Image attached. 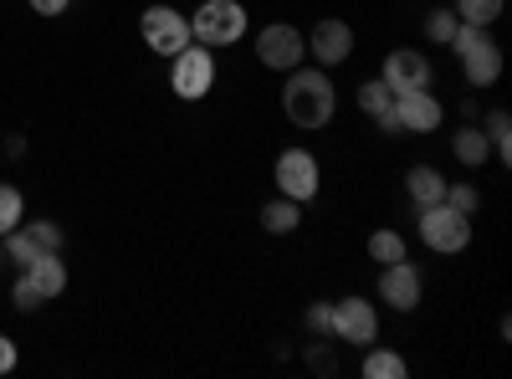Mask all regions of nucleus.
<instances>
[{
  "mask_svg": "<svg viewBox=\"0 0 512 379\" xmlns=\"http://www.w3.org/2000/svg\"><path fill=\"white\" fill-rule=\"evenodd\" d=\"M282 113L297 129H328L333 113H338V93H333V77L328 67H292L287 72V88H282Z\"/></svg>",
  "mask_w": 512,
  "mask_h": 379,
  "instance_id": "1",
  "label": "nucleus"
},
{
  "mask_svg": "<svg viewBox=\"0 0 512 379\" xmlns=\"http://www.w3.org/2000/svg\"><path fill=\"white\" fill-rule=\"evenodd\" d=\"M190 36L210 52L236 47V41L246 36V6L241 0H205V6H195V16H190Z\"/></svg>",
  "mask_w": 512,
  "mask_h": 379,
  "instance_id": "2",
  "label": "nucleus"
},
{
  "mask_svg": "<svg viewBox=\"0 0 512 379\" xmlns=\"http://www.w3.org/2000/svg\"><path fill=\"white\" fill-rule=\"evenodd\" d=\"M451 47H456L461 72H466V82H472V88H492V82L502 77V47L492 41L487 26H461V31L451 36Z\"/></svg>",
  "mask_w": 512,
  "mask_h": 379,
  "instance_id": "3",
  "label": "nucleus"
},
{
  "mask_svg": "<svg viewBox=\"0 0 512 379\" xmlns=\"http://www.w3.org/2000/svg\"><path fill=\"white\" fill-rule=\"evenodd\" d=\"M415 226H420V241L431 246V251H441V257H451V251H466V246H472V216H461V210H451L446 200H436V205H420Z\"/></svg>",
  "mask_w": 512,
  "mask_h": 379,
  "instance_id": "4",
  "label": "nucleus"
},
{
  "mask_svg": "<svg viewBox=\"0 0 512 379\" xmlns=\"http://www.w3.org/2000/svg\"><path fill=\"white\" fill-rule=\"evenodd\" d=\"M210 88H216V57H210V47H200V41H190L185 52L169 57V93L185 98V103H200Z\"/></svg>",
  "mask_w": 512,
  "mask_h": 379,
  "instance_id": "5",
  "label": "nucleus"
},
{
  "mask_svg": "<svg viewBox=\"0 0 512 379\" xmlns=\"http://www.w3.org/2000/svg\"><path fill=\"white\" fill-rule=\"evenodd\" d=\"M277 195H287V200H297V205H308V200H318V185H323V170H318V154L313 149H303V144H292V149H282L277 154Z\"/></svg>",
  "mask_w": 512,
  "mask_h": 379,
  "instance_id": "6",
  "label": "nucleus"
},
{
  "mask_svg": "<svg viewBox=\"0 0 512 379\" xmlns=\"http://www.w3.org/2000/svg\"><path fill=\"white\" fill-rule=\"evenodd\" d=\"M139 36H144V47L154 52V57H175V52H185L190 47V16H180L175 6H149L144 16H139Z\"/></svg>",
  "mask_w": 512,
  "mask_h": 379,
  "instance_id": "7",
  "label": "nucleus"
},
{
  "mask_svg": "<svg viewBox=\"0 0 512 379\" xmlns=\"http://www.w3.org/2000/svg\"><path fill=\"white\" fill-rule=\"evenodd\" d=\"M303 57H308V41H303L297 26L272 21V26L256 31V62H262L267 72H292V67H303Z\"/></svg>",
  "mask_w": 512,
  "mask_h": 379,
  "instance_id": "8",
  "label": "nucleus"
},
{
  "mask_svg": "<svg viewBox=\"0 0 512 379\" xmlns=\"http://www.w3.org/2000/svg\"><path fill=\"white\" fill-rule=\"evenodd\" d=\"M328 333H333L338 344L369 349V344L379 339V313H374V303H364V298H338V303H333V323H328Z\"/></svg>",
  "mask_w": 512,
  "mask_h": 379,
  "instance_id": "9",
  "label": "nucleus"
},
{
  "mask_svg": "<svg viewBox=\"0 0 512 379\" xmlns=\"http://www.w3.org/2000/svg\"><path fill=\"white\" fill-rule=\"evenodd\" d=\"M379 82L395 98L415 93V88H431V57H420L415 47H395L390 57H384V67H379Z\"/></svg>",
  "mask_w": 512,
  "mask_h": 379,
  "instance_id": "10",
  "label": "nucleus"
},
{
  "mask_svg": "<svg viewBox=\"0 0 512 379\" xmlns=\"http://www.w3.org/2000/svg\"><path fill=\"white\" fill-rule=\"evenodd\" d=\"M303 41H308V57H318V67H338V62L354 57V26L338 21V16L318 21Z\"/></svg>",
  "mask_w": 512,
  "mask_h": 379,
  "instance_id": "11",
  "label": "nucleus"
},
{
  "mask_svg": "<svg viewBox=\"0 0 512 379\" xmlns=\"http://www.w3.org/2000/svg\"><path fill=\"white\" fill-rule=\"evenodd\" d=\"M395 118H400V134H436L446 108H441V98L431 88H415V93L395 98Z\"/></svg>",
  "mask_w": 512,
  "mask_h": 379,
  "instance_id": "12",
  "label": "nucleus"
},
{
  "mask_svg": "<svg viewBox=\"0 0 512 379\" xmlns=\"http://www.w3.org/2000/svg\"><path fill=\"white\" fill-rule=\"evenodd\" d=\"M379 298L390 303L395 313H415L420 308V272L410 267V257L379 267Z\"/></svg>",
  "mask_w": 512,
  "mask_h": 379,
  "instance_id": "13",
  "label": "nucleus"
},
{
  "mask_svg": "<svg viewBox=\"0 0 512 379\" xmlns=\"http://www.w3.org/2000/svg\"><path fill=\"white\" fill-rule=\"evenodd\" d=\"M26 277L36 282V292L41 298H62V287H67V262H62V251H47V257H36L31 267H26Z\"/></svg>",
  "mask_w": 512,
  "mask_h": 379,
  "instance_id": "14",
  "label": "nucleus"
},
{
  "mask_svg": "<svg viewBox=\"0 0 512 379\" xmlns=\"http://www.w3.org/2000/svg\"><path fill=\"white\" fill-rule=\"evenodd\" d=\"M451 154L466 164V170H482V164L492 159V144H487V134L477 129V123H466V129H456V139H451Z\"/></svg>",
  "mask_w": 512,
  "mask_h": 379,
  "instance_id": "15",
  "label": "nucleus"
},
{
  "mask_svg": "<svg viewBox=\"0 0 512 379\" xmlns=\"http://www.w3.org/2000/svg\"><path fill=\"white\" fill-rule=\"evenodd\" d=\"M405 190H410L415 205H436L446 195V175L436 170V164H415V170L405 175Z\"/></svg>",
  "mask_w": 512,
  "mask_h": 379,
  "instance_id": "16",
  "label": "nucleus"
},
{
  "mask_svg": "<svg viewBox=\"0 0 512 379\" xmlns=\"http://www.w3.org/2000/svg\"><path fill=\"white\" fill-rule=\"evenodd\" d=\"M297 226H303V205H297V200L277 195V200L262 205V231H272V236H292Z\"/></svg>",
  "mask_w": 512,
  "mask_h": 379,
  "instance_id": "17",
  "label": "nucleus"
},
{
  "mask_svg": "<svg viewBox=\"0 0 512 379\" xmlns=\"http://www.w3.org/2000/svg\"><path fill=\"white\" fill-rule=\"evenodd\" d=\"M364 379H405L410 374V364H405V354H395V349H379V344H369L364 349Z\"/></svg>",
  "mask_w": 512,
  "mask_h": 379,
  "instance_id": "18",
  "label": "nucleus"
},
{
  "mask_svg": "<svg viewBox=\"0 0 512 379\" xmlns=\"http://www.w3.org/2000/svg\"><path fill=\"white\" fill-rule=\"evenodd\" d=\"M482 134H487L492 154H497L502 164H512V118H507V108H492V113H487V123H482Z\"/></svg>",
  "mask_w": 512,
  "mask_h": 379,
  "instance_id": "19",
  "label": "nucleus"
},
{
  "mask_svg": "<svg viewBox=\"0 0 512 379\" xmlns=\"http://www.w3.org/2000/svg\"><path fill=\"white\" fill-rule=\"evenodd\" d=\"M369 257H374L379 267H390V262L410 257V251H405V236H400V231H390V226H379V231L369 236Z\"/></svg>",
  "mask_w": 512,
  "mask_h": 379,
  "instance_id": "20",
  "label": "nucleus"
},
{
  "mask_svg": "<svg viewBox=\"0 0 512 379\" xmlns=\"http://www.w3.org/2000/svg\"><path fill=\"white\" fill-rule=\"evenodd\" d=\"M21 236L31 241L36 257H47V251H62V226H57V221H21Z\"/></svg>",
  "mask_w": 512,
  "mask_h": 379,
  "instance_id": "21",
  "label": "nucleus"
},
{
  "mask_svg": "<svg viewBox=\"0 0 512 379\" xmlns=\"http://www.w3.org/2000/svg\"><path fill=\"white\" fill-rule=\"evenodd\" d=\"M502 16V0H456V21L461 26H492Z\"/></svg>",
  "mask_w": 512,
  "mask_h": 379,
  "instance_id": "22",
  "label": "nucleus"
},
{
  "mask_svg": "<svg viewBox=\"0 0 512 379\" xmlns=\"http://www.w3.org/2000/svg\"><path fill=\"white\" fill-rule=\"evenodd\" d=\"M21 221H26V200H21V190H16V185H0V236L16 231Z\"/></svg>",
  "mask_w": 512,
  "mask_h": 379,
  "instance_id": "23",
  "label": "nucleus"
},
{
  "mask_svg": "<svg viewBox=\"0 0 512 379\" xmlns=\"http://www.w3.org/2000/svg\"><path fill=\"white\" fill-rule=\"evenodd\" d=\"M359 108H364L369 118H379V113H390V108H395V93H390V88H384V82H379V77H369V82H364V88H359Z\"/></svg>",
  "mask_w": 512,
  "mask_h": 379,
  "instance_id": "24",
  "label": "nucleus"
},
{
  "mask_svg": "<svg viewBox=\"0 0 512 379\" xmlns=\"http://www.w3.org/2000/svg\"><path fill=\"white\" fill-rule=\"evenodd\" d=\"M451 210H461V216H477V210H482V190H472V185H451L446 180V195H441Z\"/></svg>",
  "mask_w": 512,
  "mask_h": 379,
  "instance_id": "25",
  "label": "nucleus"
},
{
  "mask_svg": "<svg viewBox=\"0 0 512 379\" xmlns=\"http://www.w3.org/2000/svg\"><path fill=\"white\" fill-rule=\"evenodd\" d=\"M456 31H461L456 11H431V16H425V36L441 41V47H451V36H456Z\"/></svg>",
  "mask_w": 512,
  "mask_h": 379,
  "instance_id": "26",
  "label": "nucleus"
},
{
  "mask_svg": "<svg viewBox=\"0 0 512 379\" xmlns=\"http://www.w3.org/2000/svg\"><path fill=\"white\" fill-rule=\"evenodd\" d=\"M11 303H16L21 313H36V308L47 303V298H41V292H36V282H31V277L21 272V277H16V287H11Z\"/></svg>",
  "mask_w": 512,
  "mask_h": 379,
  "instance_id": "27",
  "label": "nucleus"
},
{
  "mask_svg": "<svg viewBox=\"0 0 512 379\" xmlns=\"http://www.w3.org/2000/svg\"><path fill=\"white\" fill-rule=\"evenodd\" d=\"M303 359H308V369H323V374H333V349L323 344V333H318V344H308V354H303Z\"/></svg>",
  "mask_w": 512,
  "mask_h": 379,
  "instance_id": "28",
  "label": "nucleus"
},
{
  "mask_svg": "<svg viewBox=\"0 0 512 379\" xmlns=\"http://www.w3.org/2000/svg\"><path fill=\"white\" fill-rule=\"evenodd\" d=\"M303 323H308L313 333H328V323H333V303H313V308L303 313Z\"/></svg>",
  "mask_w": 512,
  "mask_h": 379,
  "instance_id": "29",
  "label": "nucleus"
},
{
  "mask_svg": "<svg viewBox=\"0 0 512 379\" xmlns=\"http://www.w3.org/2000/svg\"><path fill=\"white\" fill-rule=\"evenodd\" d=\"M16 359H21V354H16V339H6V333H0V374H11Z\"/></svg>",
  "mask_w": 512,
  "mask_h": 379,
  "instance_id": "30",
  "label": "nucleus"
},
{
  "mask_svg": "<svg viewBox=\"0 0 512 379\" xmlns=\"http://www.w3.org/2000/svg\"><path fill=\"white\" fill-rule=\"evenodd\" d=\"M67 6H72V0H31V11H36V16H62Z\"/></svg>",
  "mask_w": 512,
  "mask_h": 379,
  "instance_id": "31",
  "label": "nucleus"
},
{
  "mask_svg": "<svg viewBox=\"0 0 512 379\" xmlns=\"http://www.w3.org/2000/svg\"><path fill=\"white\" fill-rule=\"evenodd\" d=\"M6 154H11V159H21V154H26V139H21V134H11V139H6Z\"/></svg>",
  "mask_w": 512,
  "mask_h": 379,
  "instance_id": "32",
  "label": "nucleus"
}]
</instances>
